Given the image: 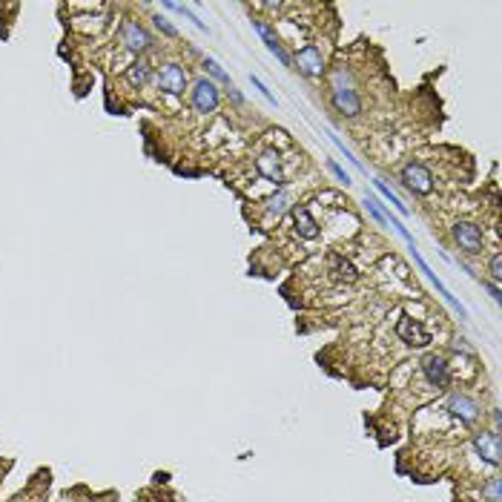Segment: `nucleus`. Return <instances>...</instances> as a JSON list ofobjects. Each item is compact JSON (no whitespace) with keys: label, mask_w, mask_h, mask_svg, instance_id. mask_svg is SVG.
<instances>
[{"label":"nucleus","mask_w":502,"mask_h":502,"mask_svg":"<svg viewBox=\"0 0 502 502\" xmlns=\"http://www.w3.org/2000/svg\"><path fill=\"white\" fill-rule=\"evenodd\" d=\"M218 101H221V95H218V87L213 80L209 78L196 80V87H192V106L198 112H204V115H209V112L218 109Z\"/></svg>","instance_id":"nucleus-1"},{"label":"nucleus","mask_w":502,"mask_h":502,"mask_svg":"<svg viewBox=\"0 0 502 502\" xmlns=\"http://www.w3.org/2000/svg\"><path fill=\"white\" fill-rule=\"evenodd\" d=\"M402 184L411 192H416V196H428V192L433 190V175L422 164H408L402 170Z\"/></svg>","instance_id":"nucleus-2"},{"label":"nucleus","mask_w":502,"mask_h":502,"mask_svg":"<svg viewBox=\"0 0 502 502\" xmlns=\"http://www.w3.org/2000/svg\"><path fill=\"white\" fill-rule=\"evenodd\" d=\"M396 336L402 339L404 345H411V347H428L431 345V333L411 316H402L396 321Z\"/></svg>","instance_id":"nucleus-3"},{"label":"nucleus","mask_w":502,"mask_h":502,"mask_svg":"<svg viewBox=\"0 0 502 502\" xmlns=\"http://www.w3.org/2000/svg\"><path fill=\"white\" fill-rule=\"evenodd\" d=\"M121 41H124V46L129 52H147L152 46V35L141 23H135V21H124L121 23Z\"/></svg>","instance_id":"nucleus-4"},{"label":"nucleus","mask_w":502,"mask_h":502,"mask_svg":"<svg viewBox=\"0 0 502 502\" xmlns=\"http://www.w3.org/2000/svg\"><path fill=\"white\" fill-rule=\"evenodd\" d=\"M453 241L459 244V250L465 253H482V230L471 221H457L453 224Z\"/></svg>","instance_id":"nucleus-5"},{"label":"nucleus","mask_w":502,"mask_h":502,"mask_svg":"<svg viewBox=\"0 0 502 502\" xmlns=\"http://www.w3.org/2000/svg\"><path fill=\"white\" fill-rule=\"evenodd\" d=\"M158 89L167 95H181L187 89V72L178 63H164L158 72Z\"/></svg>","instance_id":"nucleus-6"},{"label":"nucleus","mask_w":502,"mask_h":502,"mask_svg":"<svg viewBox=\"0 0 502 502\" xmlns=\"http://www.w3.org/2000/svg\"><path fill=\"white\" fill-rule=\"evenodd\" d=\"M296 67L307 78H321V75H325V58H321V49H319V46H313V43H307L304 49L296 55Z\"/></svg>","instance_id":"nucleus-7"},{"label":"nucleus","mask_w":502,"mask_h":502,"mask_svg":"<svg viewBox=\"0 0 502 502\" xmlns=\"http://www.w3.org/2000/svg\"><path fill=\"white\" fill-rule=\"evenodd\" d=\"M448 411H450V416H457L459 422L471 425L474 419L479 416V402L471 399L468 393H450L448 396Z\"/></svg>","instance_id":"nucleus-8"},{"label":"nucleus","mask_w":502,"mask_h":502,"mask_svg":"<svg viewBox=\"0 0 502 502\" xmlns=\"http://www.w3.org/2000/svg\"><path fill=\"white\" fill-rule=\"evenodd\" d=\"M255 170L262 178H267L270 184H284V172H282V161H279V152L276 150H264L262 155L255 158Z\"/></svg>","instance_id":"nucleus-9"},{"label":"nucleus","mask_w":502,"mask_h":502,"mask_svg":"<svg viewBox=\"0 0 502 502\" xmlns=\"http://www.w3.org/2000/svg\"><path fill=\"white\" fill-rule=\"evenodd\" d=\"M333 106L342 112V115H347V118H353V115H359V112H362L359 95H356V89H350V87H333Z\"/></svg>","instance_id":"nucleus-10"},{"label":"nucleus","mask_w":502,"mask_h":502,"mask_svg":"<svg viewBox=\"0 0 502 502\" xmlns=\"http://www.w3.org/2000/svg\"><path fill=\"white\" fill-rule=\"evenodd\" d=\"M474 448H477V453L485 459V462H491V465H499V457H502V450H499V433H474Z\"/></svg>","instance_id":"nucleus-11"},{"label":"nucleus","mask_w":502,"mask_h":502,"mask_svg":"<svg viewBox=\"0 0 502 502\" xmlns=\"http://www.w3.org/2000/svg\"><path fill=\"white\" fill-rule=\"evenodd\" d=\"M422 370H425V379L433 387H448L450 374H448V362L442 359V356H428V359L422 362Z\"/></svg>","instance_id":"nucleus-12"},{"label":"nucleus","mask_w":502,"mask_h":502,"mask_svg":"<svg viewBox=\"0 0 502 502\" xmlns=\"http://www.w3.org/2000/svg\"><path fill=\"white\" fill-rule=\"evenodd\" d=\"M328 264H330V273L336 282H345V284H353L356 279H359V270H356L347 258L342 253H330L328 255Z\"/></svg>","instance_id":"nucleus-13"},{"label":"nucleus","mask_w":502,"mask_h":502,"mask_svg":"<svg viewBox=\"0 0 502 502\" xmlns=\"http://www.w3.org/2000/svg\"><path fill=\"white\" fill-rule=\"evenodd\" d=\"M293 224H296V233L307 241H313L319 236V224H316V218L310 216V209L307 207H293Z\"/></svg>","instance_id":"nucleus-14"},{"label":"nucleus","mask_w":502,"mask_h":502,"mask_svg":"<svg viewBox=\"0 0 502 502\" xmlns=\"http://www.w3.org/2000/svg\"><path fill=\"white\" fill-rule=\"evenodd\" d=\"M253 29L258 32V35H262V41L267 43V49H270L273 55H276V58L284 63V67H290V63H293V60H290V55L282 49V43L276 41V35H273V29H270L267 23H262V21H253Z\"/></svg>","instance_id":"nucleus-15"},{"label":"nucleus","mask_w":502,"mask_h":502,"mask_svg":"<svg viewBox=\"0 0 502 502\" xmlns=\"http://www.w3.org/2000/svg\"><path fill=\"white\" fill-rule=\"evenodd\" d=\"M150 75H152V63L144 60V58H138L135 63H129V67H126V75H124V78H126L129 87H138V89H141V87L150 80Z\"/></svg>","instance_id":"nucleus-16"},{"label":"nucleus","mask_w":502,"mask_h":502,"mask_svg":"<svg viewBox=\"0 0 502 502\" xmlns=\"http://www.w3.org/2000/svg\"><path fill=\"white\" fill-rule=\"evenodd\" d=\"M287 209H290V196H287L284 190L276 192L273 198H267V216H270V218H282Z\"/></svg>","instance_id":"nucleus-17"},{"label":"nucleus","mask_w":502,"mask_h":502,"mask_svg":"<svg viewBox=\"0 0 502 502\" xmlns=\"http://www.w3.org/2000/svg\"><path fill=\"white\" fill-rule=\"evenodd\" d=\"M374 184H376V190L382 192V196H385L387 201H391V204H393V207L399 209V213H402V216H408V207H404V204L399 201V196H396V192H391V187H387L385 181H374Z\"/></svg>","instance_id":"nucleus-18"},{"label":"nucleus","mask_w":502,"mask_h":502,"mask_svg":"<svg viewBox=\"0 0 502 502\" xmlns=\"http://www.w3.org/2000/svg\"><path fill=\"white\" fill-rule=\"evenodd\" d=\"M204 69H207L209 75H213L216 80H221V84H224V87H230V84H233V80H230V75H227V72H224V69L218 67V63H216L213 58H207V60H204Z\"/></svg>","instance_id":"nucleus-19"},{"label":"nucleus","mask_w":502,"mask_h":502,"mask_svg":"<svg viewBox=\"0 0 502 502\" xmlns=\"http://www.w3.org/2000/svg\"><path fill=\"white\" fill-rule=\"evenodd\" d=\"M482 494H485V499H488V502H502L499 499V477H491L488 485L482 488Z\"/></svg>","instance_id":"nucleus-20"},{"label":"nucleus","mask_w":502,"mask_h":502,"mask_svg":"<svg viewBox=\"0 0 502 502\" xmlns=\"http://www.w3.org/2000/svg\"><path fill=\"white\" fill-rule=\"evenodd\" d=\"M152 21H155V29H161V32H164V35H170V38H175V35H178V32H175V26H172V23H167L164 18H161V14H155Z\"/></svg>","instance_id":"nucleus-21"},{"label":"nucleus","mask_w":502,"mask_h":502,"mask_svg":"<svg viewBox=\"0 0 502 502\" xmlns=\"http://www.w3.org/2000/svg\"><path fill=\"white\" fill-rule=\"evenodd\" d=\"M491 279L494 282H502V255L499 253L491 258Z\"/></svg>","instance_id":"nucleus-22"},{"label":"nucleus","mask_w":502,"mask_h":502,"mask_svg":"<svg viewBox=\"0 0 502 502\" xmlns=\"http://www.w3.org/2000/svg\"><path fill=\"white\" fill-rule=\"evenodd\" d=\"M250 80H253V87H255V89H258V92H262V95H264V98H267V101H270V104H276V98H273V92H270V89H267V87H264V80H262V78H255V75H253V78H250Z\"/></svg>","instance_id":"nucleus-23"},{"label":"nucleus","mask_w":502,"mask_h":502,"mask_svg":"<svg viewBox=\"0 0 502 502\" xmlns=\"http://www.w3.org/2000/svg\"><path fill=\"white\" fill-rule=\"evenodd\" d=\"M330 170H333V175L339 178V181H345V184H350V175H347V172H345L342 167H339V164H333V161H330Z\"/></svg>","instance_id":"nucleus-24"},{"label":"nucleus","mask_w":502,"mask_h":502,"mask_svg":"<svg viewBox=\"0 0 502 502\" xmlns=\"http://www.w3.org/2000/svg\"><path fill=\"white\" fill-rule=\"evenodd\" d=\"M227 95H230V98H233L236 104H244V95H241V92H238V89H236L233 84H230V87H227Z\"/></svg>","instance_id":"nucleus-25"}]
</instances>
